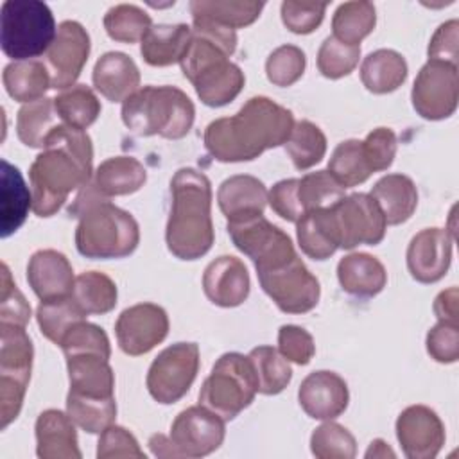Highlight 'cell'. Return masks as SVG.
I'll return each mask as SVG.
<instances>
[{"label": "cell", "instance_id": "6da1fadb", "mask_svg": "<svg viewBox=\"0 0 459 459\" xmlns=\"http://www.w3.org/2000/svg\"><path fill=\"white\" fill-rule=\"evenodd\" d=\"M93 145L84 129L66 124L56 126L45 138L43 152L29 169L32 212L52 217L74 190L91 181Z\"/></svg>", "mask_w": 459, "mask_h": 459}, {"label": "cell", "instance_id": "7a4b0ae2", "mask_svg": "<svg viewBox=\"0 0 459 459\" xmlns=\"http://www.w3.org/2000/svg\"><path fill=\"white\" fill-rule=\"evenodd\" d=\"M294 124L290 109L258 95L246 100L233 117L210 122L203 140L217 161H251L267 149L285 145Z\"/></svg>", "mask_w": 459, "mask_h": 459}, {"label": "cell", "instance_id": "3957f363", "mask_svg": "<svg viewBox=\"0 0 459 459\" xmlns=\"http://www.w3.org/2000/svg\"><path fill=\"white\" fill-rule=\"evenodd\" d=\"M68 213L79 219L75 247L86 258H124L138 247L140 228L136 219L102 195L93 181L79 188Z\"/></svg>", "mask_w": 459, "mask_h": 459}, {"label": "cell", "instance_id": "277c9868", "mask_svg": "<svg viewBox=\"0 0 459 459\" xmlns=\"http://www.w3.org/2000/svg\"><path fill=\"white\" fill-rule=\"evenodd\" d=\"M170 197L167 247L179 260H197L215 240L210 179L192 167H183L170 179Z\"/></svg>", "mask_w": 459, "mask_h": 459}, {"label": "cell", "instance_id": "5b68a950", "mask_svg": "<svg viewBox=\"0 0 459 459\" xmlns=\"http://www.w3.org/2000/svg\"><path fill=\"white\" fill-rule=\"evenodd\" d=\"M195 108L176 86H143L122 102V122L138 136L179 140L194 126Z\"/></svg>", "mask_w": 459, "mask_h": 459}, {"label": "cell", "instance_id": "8992f818", "mask_svg": "<svg viewBox=\"0 0 459 459\" xmlns=\"http://www.w3.org/2000/svg\"><path fill=\"white\" fill-rule=\"evenodd\" d=\"M57 34L50 7L38 0H7L0 9V47L14 61L47 54Z\"/></svg>", "mask_w": 459, "mask_h": 459}, {"label": "cell", "instance_id": "52a82bcc", "mask_svg": "<svg viewBox=\"0 0 459 459\" xmlns=\"http://www.w3.org/2000/svg\"><path fill=\"white\" fill-rule=\"evenodd\" d=\"M258 382L247 355L228 351L217 359L199 391V403L217 412L224 421L237 418L251 405Z\"/></svg>", "mask_w": 459, "mask_h": 459}, {"label": "cell", "instance_id": "ba28073f", "mask_svg": "<svg viewBox=\"0 0 459 459\" xmlns=\"http://www.w3.org/2000/svg\"><path fill=\"white\" fill-rule=\"evenodd\" d=\"M197 371L199 346L195 342H176L160 351L151 362L145 385L158 403L170 405L188 393Z\"/></svg>", "mask_w": 459, "mask_h": 459}, {"label": "cell", "instance_id": "9c48e42d", "mask_svg": "<svg viewBox=\"0 0 459 459\" xmlns=\"http://www.w3.org/2000/svg\"><path fill=\"white\" fill-rule=\"evenodd\" d=\"M226 230L235 247L253 260L256 271L278 267L296 256L290 237L269 222L264 213L228 221Z\"/></svg>", "mask_w": 459, "mask_h": 459}, {"label": "cell", "instance_id": "30bf717a", "mask_svg": "<svg viewBox=\"0 0 459 459\" xmlns=\"http://www.w3.org/2000/svg\"><path fill=\"white\" fill-rule=\"evenodd\" d=\"M256 276L264 292L285 314L310 312L319 301V281L298 255L278 267L256 271Z\"/></svg>", "mask_w": 459, "mask_h": 459}, {"label": "cell", "instance_id": "8fae6325", "mask_svg": "<svg viewBox=\"0 0 459 459\" xmlns=\"http://www.w3.org/2000/svg\"><path fill=\"white\" fill-rule=\"evenodd\" d=\"M339 247L353 249L360 244L377 246L385 237L387 222L382 210L369 194H350L330 206Z\"/></svg>", "mask_w": 459, "mask_h": 459}, {"label": "cell", "instance_id": "7c38bea8", "mask_svg": "<svg viewBox=\"0 0 459 459\" xmlns=\"http://www.w3.org/2000/svg\"><path fill=\"white\" fill-rule=\"evenodd\" d=\"M411 100L416 113L427 120H443L454 115L459 100L457 66L429 59L414 79Z\"/></svg>", "mask_w": 459, "mask_h": 459}, {"label": "cell", "instance_id": "4fadbf2b", "mask_svg": "<svg viewBox=\"0 0 459 459\" xmlns=\"http://www.w3.org/2000/svg\"><path fill=\"white\" fill-rule=\"evenodd\" d=\"M226 421L204 405L183 409L170 425V441L178 457H204L215 452L226 436Z\"/></svg>", "mask_w": 459, "mask_h": 459}, {"label": "cell", "instance_id": "5bb4252c", "mask_svg": "<svg viewBox=\"0 0 459 459\" xmlns=\"http://www.w3.org/2000/svg\"><path fill=\"white\" fill-rule=\"evenodd\" d=\"M169 333V316L156 303H136L120 312L115 323V335L126 355L149 353Z\"/></svg>", "mask_w": 459, "mask_h": 459}, {"label": "cell", "instance_id": "9a60e30c", "mask_svg": "<svg viewBox=\"0 0 459 459\" xmlns=\"http://www.w3.org/2000/svg\"><path fill=\"white\" fill-rule=\"evenodd\" d=\"M90 48V34L79 22L65 20L57 25L56 39L47 50L52 88L65 90L75 84L88 61Z\"/></svg>", "mask_w": 459, "mask_h": 459}, {"label": "cell", "instance_id": "2e32d148", "mask_svg": "<svg viewBox=\"0 0 459 459\" xmlns=\"http://www.w3.org/2000/svg\"><path fill=\"white\" fill-rule=\"evenodd\" d=\"M396 437L409 459H434L445 445V425L427 405H411L396 418Z\"/></svg>", "mask_w": 459, "mask_h": 459}, {"label": "cell", "instance_id": "e0dca14e", "mask_svg": "<svg viewBox=\"0 0 459 459\" xmlns=\"http://www.w3.org/2000/svg\"><path fill=\"white\" fill-rule=\"evenodd\" d=\"M454 237L441 228H425L416 233L407 247V269L420 283L439 281L452 262Z\"/></svg>", "mask_w": 459, "mask_h": 459}, {"label": "cell", "instance_id": "ac0fdd59", "mask_svg": "<svg viewBox=\"0 0 459 459\" xmlns=\"http://www.w3.org/2000/svg\"><path fill=\"white\" fill-rule=\"evenodd\" d=\"M298 402L310 418L328 421L346 411L350 393L342 377L333 371L319 369L303 378L298 389Z\"/></svg>", "mask_w": 459, "mask_h": 459}, {"label": "cell", "instance_id": "d6986e66", "mask_svg": "<svg viewBox=\"0 0 459 459\" xmlns=\"http://www.w3.org/2000/svg\"><path fill=\"white\" fill-rule=\"evenodd\" d=\"M249 273L244 262L231 255L212 260L203 273V290L206 298L224 308L242 305L249 296Z\"/></svg>", "mask_w": 459, "mask_h": 459}, {"label": "cell", "instance_id": "ffe728a7", "mask_svg": "<svg viewBox=\"0 0 459 459\" xmlns=\"http://www.w3.org/2000/svg\"><path fill=\"white\" fill-rule=\"evenodd\" d=\"M27 281L34 294L41 299L70 296L75 276L68 258L56 249L36 251L27 264Z\"/></svg>", "mask_w": 459, "mask_h": 459}, {"label": "cell", "instance_id": "44dd1931", "mask_svg": "<svg viewBox=\"0 0 459 459\" xmlns=\"http://www.w3.org/2000/svg\"><path fill=\"white\" fill-rule=\"evenodd\" d=\"M36 455L39 459H81L75 423L68 412L43 411L34 425Z\"/></svg>", "mask_w": 459, "mask_h": 459}, {"label": "cell", "instance_id": "7402d4cb", "mask_svg": "<svg viewBox=\"0 0 459 459\" xmlns=\"http://www.w3.org/2000/svg\"><path fill=\"white\" fill-rule=\"evenodd\" d=\"M91 81L104 99L111 102H124L140 90V70L127 54L113 50L97 59Z\"/></svg>", "mask_w": 459, "mask_h": 459}, {"label": "cell", "instance_id": "603a6c76", "mask_svg": "<svg viewBox=\"0 0 459 459\" xmlns=\"http://www.w3.org/2000/svg\"><path fill=\"white\" fill-rule=\"evenodd\" d=\"M265 185L249 174H237L224 179L217 190L221 212L228 221L262 215L267 204Z\"/></svg>", "mask_w": 459, "mask_h": 459}, {"label": "cell", "instance_id": "cb8c5ba5", "mask_svg": "<svg viewBox=\"0 0 459 459\" xmlns=\"http://www.w3.org/2000/svg\"><path fill=\"white\" fill-rule=\"evenodd\" d=\"M341 289L355 298H375L387 283L384 264L369 253H350L337 264Z\"/></svg>", "mask_w": 459, "mask_h": 459}, {"label": "cell", "instance_id": "d4e9b609", "mask_svg": "<svg viewBox=\"0 0 459 459\" xmlns=\"http://www.w3.org/2000/svg\"><path fill=\"white\" fill-rule=\"evenodd\" d=\"M70 393L109 398L115 396V373L109 359L99 353H75L66 357Z\"/></svg>", "mask_w": 459, "mask_h": 459}, {"label": "cell", "instance_id": "484cf974", "mask_svg": "<svg viewBox=\"0 0 459 459\" xmlns=\"http://www.w3.org/2000/svg\"><path fill=\"white\" fill-rule=\"evenodd\" d=\"M32 210V194L18 167L2 160L0 174V237H11Z\"/></svg>", "mask_w": 459, "mask_h": 459}, {"label": "cell", "instance_id": "4316f807", "mask_svg": "<svg viewBox=\"0 0 459 459\" xmlns=\"http://www.w3.org/2000/svg\"><path fill=\"white\" fill-rule=\"evenodd\" d=\"M190 38L192 27L186 23H158L142 38L140 54L151 66H170L183 59Z\"/></svg>", "mask_w": 459, "mask_h": 459}, {"label": "cell", "instance_id": "83f0119b", "mask_svg": "<svg viewBox=\"0 0 459 459\" xmlns=\"http://www.w3.org/2000/svg\"><path fill=\"white\" fill-rule=\"evenodd\" d=\"M369 195L384 213L387 224L396 226L409 221L418 206V190L414 181L405 174H387L380 178Z\"/></svg>", "mask_w": 459, "mask_h": 459}, {"label": "cell", "instance_id": "f1b7e54d", "mask_svg": "<svg viewBox=\"0 0 459 459\" xmlns=\"http://www.w3.org/2000/svg\"><path fill=\"white\" fill-rule=\"evenodd\" d=\"M91 181L106 197L129 195L143 186L147 181V170L133 156H113L97 167Z\"/></svg>", "mask_w": 459, "mask_h": 459}, {"label": "cell", "instance_id": "f546056e", "mask_svg": "<svg viewBox=\"0 0 459 459\" xmlns=\"http://www.w3.org/2000/svg\"><path fill=\"white\" fill-rule=\"evenodd\" d=\"M407 61L393 48H378L368 54L360 65V81L368 91L384 95L398 90L407 79Z\"/></svg>", "mask_w": 459, "mask_h": 459}, {"label": "cell", "instance_id": "4dcf8cb0", "mask_svg": "<svg viewBox=\"0 0 459 459\" xmlns=\"http://www.w3.org/2000/svg\"><path fill=\"white\" fill-rule=\"evenodd\" d=\"M296 237L307 256L314 260L330 258L339 249V237L330 206L307 212L296 222Z\"/></svg>", "mask_w": 459, "mask_h": 459}, {"label": "cell", "instance_id": "1f68e13d", "mask_svg": "<svg viewBox=\"0 0 459 459\" xmlns=\"http://www.w3.org/2000/svg\"><path fill=\"white\" fill-rule=\"evenodd\" d=\"M34 348L25 326L0 325V377L29 385Z\"/></svg>", "mask_w": 459, "mask_h": 459}, {"label": "cell", "instance_id": "d6a6232c", "mask_svg": "<svg viewBox=\"0 0 459 459\" xmlns=\"http://www.w3.org/2000/svg\"><path fill=\"white\" fill-rule=\"evenodd\" d=\"M2 82L11 99L27 104L43 99L48 88H52L50 72L45 63L38 59L13 61L4 68Z\"/></svg>", "mask_w": 459, "mask_h": 459}, {"label": "cell", "instance_id": "836d02e7", "mask_svg": "<svg viewBox=\"0 0 459 459\" xmlns=\"http://www.w3.org/2000/svg\"><path fill=\"white\" fill-rule=\"evenodd\" d=\"M264 2L255 0H192V20H208L230 29H240L258 20Z\"/></svg>", "mask_w": 459, "mask_h": 459}, {"label": "cell", "instance_id": "e575fe53", "mask_svg": "<svg viewBox=\"0 0 459 459\" xmlns=\"http://www.w3.org/2000/svg\"><path fill=\"white\" fill-rule=\"evenodd\" d=\"M54 108L63 124L77 129L90 127L102 109L95 91L86 84H74L61 90L54 97Z\"/></svg>", "mask_w": 459, "mask_h": 459}, {"label": "cell", "instance_id": "d590c367", "mask_svg": "<svg viewBox=\"0 0 459 459\" xmlns=\"http://www.w3.org/2000/svg\"><path fill=\"white\" fill-rule=\"evenodd\" d=\"M57 113L54 108V99H38L27 102L18 109L16 115V134L20 142L32 149H43L48 133L59 126Z\"/></svg>", "mask_w": 459, "mask_h": 459}, {"label": "cell", "instance_id": "8d00e7d4", "mask_svg": "<svg viewBox=\"0 0 459 459\" xmlns=\"http://www.w3.org/2000/svg\"><path fill=\"white\" fill-rule=\"evenodd\" d=\"M86 316L88 314L81 308L72 294L41 301L36 310V319L41 333L57 346L61 344L66 332L74 325L84 321Z\"/></svg>", "mask_w": 459, "mask_h": 459}, {"label": "cell", "instance_id": "74e56055", "mask_svg": "<svg viewBox=\"0 0 459 459\" xmlns=\"http://www.w3.org/2000/svg\"><path fill=\"white\" fill-rule=\"evenodd\" d=\"M377 25V11L371 2L357 0L341 4L332 18L333 38L346 45H359Z\"/></svg>", "mask_w": 459, "mask_h": 459}, {"label": "cell", "instance_id": "f35d334b", "mask_svg": "<svg viewBox=\"0 0 459 459\" xmlns=\"http://www.w3.org/2000/svg\"><path fill=\"white\" fill-rule=\"evenodd\" d=\"M66 412L74 423L88 434H100L117 418L115 396L97 398L77 393L66 394Z\"/></svg>", "mask_w": 459, "mask_h": 459}, {"label": "cell", "instance_id": "ab89813d", "mask_svg": "<svg viewBox=\"0 0 459 459\" xmlns=\"http://www.w3.org/2000/svg\"><path fill=\"white\" fill-rule=\"evenodd\" d=\"M72 296L86 314H108L117 305L118 290L108 274L86 271L75 276Z\"/></svg>", "mask_w": 459, "mask_h": 459}, {"label": "cell", "instance_id": "60d3db41", "mask_svg": "<svg viewBox=\"0 0 459 459\" xmlns=\"http://www.w3.org/2000/svg\"><path fill=\"white\" fill-rule=\"evenodd\" d=\"M247 357L256 375L258 393L269 396L278 394L290 384L292 369L289 360L273 346H256Z\"/></svg>", "mask_w": 459, "mask_h": 459}, {"label": "cell", "instance_id": "b9f144b4", "mask_svg": "<svg viewBox=\"0 0 459 459\" xmlns=\"http://www.w3.org/2000/svg\"><path fill=\"white\" fill-rule=\"evenodd\" d=\"M326 170L337 179V183L344 190L364 183L373 172L364 158L362 140L350 138L337 143L330 156Z\"/></svg>", "mask_w": 459, "mask_h": 459}, {"label": "cell", "instance_id": "7bdbcfd3", "mask_svg": "<svg viewBox=\"0 0 459 459\" xmlns=\"http://www.w3.org/2000/svg\"><path fill=\"white\" fill-rule=\"evenodd\" d=\"M285 151L298 170H307L325 158L326 136L310 120H299L285 142Z\"/></svg>", "mask_w": 459, "mask_h": 459}, {"label": "cell", "instance_id": "ee69618b", "mask_svg": "<svg viewBox=\"0 0 459 459\" xmlns=\"http://www.w3.org/2000/svg\"><path fill=\"white\" fill-rule=\"evenodd\" d=\"M151 27V16L133 4L113 5L104 14V29L108 36L120 43L142 41V38Z\"/></svg>", "mask_w": 459, "mask_h": 459}, {"label": "cell", "instance_id": "f6af8a7d", "mask_svg": "<svg viewBox=\"0 0 459 459\" xmlns=\"http://www.w3.org/2000/svg\"><path fill=\"white\" fill-rule=\"evenodd\" d=\"M344 197V188L328 170H316L305 174L298 183V199L303 215L312 210L333 206Z\"/></svg>", "mask_w": 459, "mask_h": 459}, {"label": "cell", "instance_id": "bcb514c9", "mask_svg": "<svg viewBox=\"0 0 459 459\" xmlns=\"http://www.w3.org/2000/svg\"><path fill=\"white\" fill-rule=\"evenodd\" d=\"M310 452L317 459H351L357 454V441L346 427L328 420L312 432Z\"/></svg>", "mask_w": 459, "mask_h": 459}, {"label": "cell", "instance_id": "7dc6e473", "mask_svg": "<svg viewBox=\"0 0 459 459\" xmlns=\"http://www.w3.org/2000/svg\"><path fill=\"white\" fill-rule=\"evenodd\" d=\"M360 59V45H346L328 36L317 50V70L326 79L350 75Z\"/></svg>", "mask_w": 459, "mask_h": 459}, {"label": "cell", "instance_id": "c3c4849f", "mask_svg": "<svg viewBox=\"0 0 459 459\" xmlns=\"http://www.w3.org/2000/svg\"><path fill=\"white\" fill-rule=\"evenodd\" d=\"M305 66L307 57L299 47L281 45L269 54L265 61V75L274 86L287 88L301 79Z\"/></svg>", "mask_w": 459, "mask_h": 459}, {"label": "cell", "instance_id": "681fc988", "mask_svg": "<svg viewBox=\"0 0 459 459\" xmlns=\"http://www.w3.org/2000/svg\"><path fill=\"white\" fill-rule=\"evenodd\" d=\"M59 346L63 348L65 357L75 353H99L106 359L111 357V346L106 332L100 326L88 323L86 319L74 325Z\"/></svg>", "mask_w": 459, "mask_h": 459}, {"label": "cell", "instance_id": "f907efd6", "mask_svg": "<svg viewBox=\"0 0 459 459\" xmlns=\"http://www.w3.org/2000/svg\"><path fill=\"white\" fill-rule=\"evenodd\" d=\"M326 11V2H299V0H285L281 2L280 13L283 25L294 34H310L314 32Z\"/></svg>", "mask_w": 459, "mask_h": 459}, {"label": "cell", "instance_id": "816d5d0a", "mask_svg": "<svg viewBox=\"0 0 459 459\" xmlns=\"http://www.w3.org/2000/svg\"><path fill=\"white\" fill-rule=\"evenodd\" d=\"M30 319V305L11 278L7 264H2V296H0V325L27 326Z\"/></svg>", "mask_w": 459, "mask_h": 459}, {"label": "cell", "instance_id": "f5cc1de1", "mask_svg": "<svg viewBox=\"0 0 459 459\" xmlns=\"http://www.w3.org/2000/svg\"><path fill=\"white\" fill-rule=\"evenodd\" d=\"M99 459H118V457H136L145 459L143 450L140 448L136 437L120 425H109L100 432L97 443Z\"/></svg>", "mask_w": 459, "mask_h": 459}, {"label": "cell", "instance_id": "db71d44e", "mask_svg": "<svg viewBox=\"0 0 459 459\" xmlns=\"http://www.w3.org/2000/svg\"><path fill=\"white\" fill-rule=\"evenodd\" d=\"M396 134L389 127H377L362 140V152L371 172L391 167L396 156Z\"/></svg>", "mask_w": 459, "mask_h": 459}, {"label": "cell", "instance_id": "11a10c76", "mask_svg": "<svg viewBox=\"0 0 459 459\" xmlns=\"http://www.w3.org/2000/svg\"><path fill=\"white\" fill-rule=\"evenodd\" d=\"M278 351L287 360L305 366L316 353L314 337L298 325H283L278 330Z\"/></svg>", "mask_w": 459, "mask_h": 459}, {"label": "cell", "instance_id": "9f6ffc18", "mask_svg": "<svg viewBox=\"0 0 459 459\" xmlns=\"http://www.w3.org/2000/svg\"><path fill=\"white\" fill-rule=\"evenodd\" d=\"M427 353L441 364H452L459 359V325L439 321L427 333Z\"/></svg>", "mask_w": 459, "mask_h": 459}, {"label": "cell", "instance_id": "6f0895ef", "mask_svg": "<svg viewBox=\"0 0 459 459\" xmlns=\"http://www.w3.org/2000/svg\"><path fill=\"white\" fill-rule=\"evenodd\" d=\"M298 183L299 179L289 178L273 185L267 194V203L273 212L289 222H298L303 217V210L298 199Z\"/></svg>", "mask_w": 459, "mask_h": 459}, {"label": "cell", "instance_id": "680465c9", "mask_svg": "<svg viewBox=\"0 0 459 459\" xmlns=\"http://www.w3.org/2000/svg\"><path fill=\"white\" fill-rule=\"evenodd\" d=\"M457 41H459V22L448 20L441 23L430 38L427 54L432 61H443L457 66Z\"/></svg>", "mask_w": 459, "mask_h": 459}, {"label": "cell", "instance_id": "91938a15", "mask_svg": "<svg viewBox=\"0 0 459 459\" xmlns=\"http://www.w3.org/2000/svg\"><path fill=\"white\" fill-rule=\"evenodd\" d=\"M434 314L439 321L459 325V290H457V287L441 290L436 296Z\"/></svg>", "mask_w": 459, "mask_h": 459}, {"label": "cell", "instance_id": "94428289", "mask_svg": "<svg viewBox=\"0 0 459 459\" xmlns=\"http://www.w3.org/2000/svg\"><path fill=\"white\" fill-rule=\"evenodd\" d=\"M149 446H151V452L156 455V457H178L174 446H172V441L169 436H163V434H152L149 437Z\"/></svg>", "mask_w": 459, "mask_h": 459}, {"label": "cell", "instance_id": "6125c7cd", "mask_svg": "<svg viewBox=\"0 0 459 459\" xmlns=\"http://www.w3.org/2000/svg\"><path fill=\"white\" fill-rule=\"evenodd\" d=\"M394 457V452L387 446V443L384 439H373L369 443V448L366 452V457Z\"/></svg>", "mask_w": 459, "mask_h": 459}]
</instances>
